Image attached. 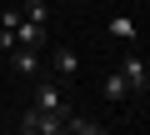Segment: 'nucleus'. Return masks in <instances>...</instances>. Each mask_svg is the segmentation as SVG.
Instances as JSON below:
<instances>
[{
	"instance_id": "1",
	"label": "nucleus",
	"mask_w": 150,
	"mask_h": 135,
	"mask_svg": "<svg viewBox=\"0 0 150 135\" xmlns=\"http://www.w3.org/2000/svg\"><path fill=\"white\" fill-rule=\"evenodd\" d=\"M15 130H20V135H60V130H65V115H55V110H40V105H30V110H20Z\"/></svg>"
},
{
	"instance_id": "2",
	"label": "nucleus",
	"mask_w": 150,
	"mask_h": 135,
	"mask_svg": "<svg viewBox=\"0 0 150 135\" xmlns=\"http://www.w3.org/2000/svg\"><path fill=\"white\" fill-rule=\"evenodd\" d=\"M30 105H40V110H55V115H70V100H65V90H60V80H55V75L35 85Z\"/></svg>"
},
{
	"instance_id": "3",
	"label": "nucleus",
	"mask_w": 150,
	"mask_h": 135,
	"mask_svg": "<svg viewBox=\"0 0 150 135\" xmlns=\"http://www.w3.org/2000/svg\"><path fill=\"white\" fill-rule=\"evenodd\" d=\"M50 75L55 80H80V55H75V45H50Z\"/></svg>"
},
{
	"instance_id": "4",
	"label": "nucleus",
	"mask_w": 150,
	"mask_h": 135,
	"mask_svg": "<svg viewBox=\"0 0 150 135\" xmlns=\"http://www.w3.org/2000/svg\"><path fill=\"white\" fill-rule=\"evenodd\" d=\"M120 75L130 80V90H150V60H145V55H135V50H125Z\"/></svg>"
},
{
	"instance_id": "5",
	"label": "nucleus",
	"mask_w": 150,
	"mask_h": 135,
	"mask_svg": "<svg viewBox=\"0 0 150 135\" xmlns=\"http://www.w3.org/2000/svg\"><path fill=\"white\" fill-rule=\"evenodd\" d=\"M10 35H15V45H30V50H45L50 45V25H35V20H20Z\"/></svg>"
},
{
	"instance_id": "6",
	"label": "nucleus",
	"mask_w": 150,
	"mask_h": 135,
	"mask_svg": "<svg viewBox=\"0 0 150 135\" xmlns=\"http://www.w3.org/2000/svg\"><path fill=\"white\" fill-rule=\"evenodd\" d=\"M5 55H10V70H15V75H40V50H30V45H10Z\"/></svg>"
},
{
	"instance_id": "7",
	"label": "nucleus",
	"mask_w": 150,
	"mask_h": 135,
	"mask_svg": "<svg viewBox=\"0 0 150 135\" xmlns=\"http://www.w3.org/2000/svg\"><path fill=\"white\" fill-rule=\"evenodd\" d=\"M100 95H105V100H110V105H120V100H125V95H130V80H125V75H120V65H115V70H110V75H105V80H100Z\"/></svg>"
},
{
	"instance_id": "8",
	"label": "nucleus",
	"mask_w": 150,
	"mask_h": 135,
	"mask_svg": "<svg viewBox=\"0 0 150 135\" xmlns=\"http://www.w3.org/2000/svg\"><path fill=\"white\" fill-rule=\"evenodd\" d=\"M65 130H70V135H100V130H105V120H80V115L70 110V115H65Z\"/></svg>"
},
{
	"instance_id": "9",
	"label": "nucleus",
	"mask_w": 150,
	"mask_h": 135,
	"mask_svg": "<svg viewBox=\"0 0 150 135\" xmlns=\"http://www.w3.org/2000/svg\"><path fill=\"white\" fill-rule=\"evenodd\" d=\"M20 15H25V20H35V25H50V5H45V0H25Z\"/></svg>"
},
{
	"instance_id": "10",
	"label": "nucleus",
	"mask_w": 150,
	"mask_h": 135,
	"mask_svg": "<svg viewBox=\"0 0 150 135\" xmlns=\"http://www.w3.org/2000/svg\"><path fill=\"white\" fill-rule=\"evenodd\" d=\"M110 40H135V20L130 15H115L110 20Z\"/></svg>"
},
{
	"instance_id": "11",
	"label": "nucleus",
	"mask_w": 150,
	"mask_h": 135,
	"mask_svg": "<svg viewBox=\"0 0 150 135\" xmlns=\"http://www.w3.org/2000/svg\"><path fill=\"white\" fill-rule=\"evenodd\" d=\"M25 15H20V5H5V10H0V30H15Z\"/></svg>"
}]
</instances>
